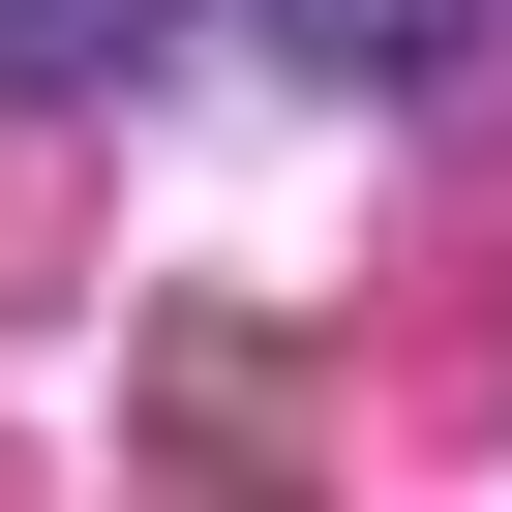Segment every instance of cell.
I'll return each instance as SVG.
<instances>
[{
    "mask_svg": "<svg viewBox=\"0 0 512 512\" xmlns=\"http://www.w3.org/2000/svg\"><path fill=\"white\" fill-rule=\"evenodd\" d=\"M181 0H0V91H151Z\"/></svg>",
    "mask_w": 512,
    "mask_h": 512,
    "instance_id": "cell-1",
    "label": "cell"
},
{
    "mask_svg": "<svg viewBox=\"0 0 512 512\" xmlns=\"http://www.w3.org/2000/svg\"><path fill=\"white\" fill-rule=\"evenodd\" d=\"M302 61H332V91H452V61H482V0H302Z\"/></svg>",
    "mask_w": 512,
    "mask_h": 512,
    "instance_id": "cell-2",
    "label": "cell"
}]
</instances>
